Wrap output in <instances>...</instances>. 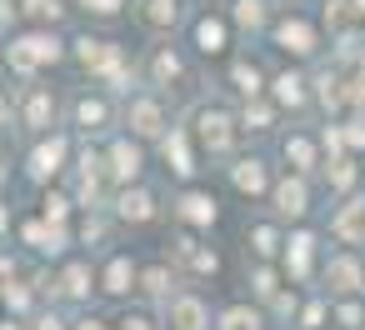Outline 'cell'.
<instances>
[{"label": "cell", "mask_w": 365, "mask_h": 330, "mask_svg": "<svg viewBox=\"0 0 365 330\" xmlns=\"http://www.w3.org/2000/svg\"><path fill=\"white\" fill-rule=\"evenodd\" d=\"M285 160H295V170H310V165H315L310 140H285Z\"/></svg>", "instance_id": "obj_16"}, {"label": "cell", "mask_w": 365, "mask_h": 330, "mask_svg": "<svg viewBox=\"0 0 365 330\" xmlns=\"http://www.w3.org/2000/svg\"><path fill=\"white\" fill-rule=\"evenodd\" d=\"M195 36H200V46H205V51H220V46H225V26H220V21H200V31H195Z\"/></svg>", "instance_id": "obj_17"}, {"label": "cell", "mask_w": 365, "mask_h": 330, "mask_svg": "<svg viewBox=\"0 0 365 330\" xmlns=\"http://www.w3.org/2000/svg\"><path fill=\"white\" fill-rule=\"evenodd\" d=\"M120 215H130V220H150V195H145V190H125V195H120Z\"/></svg>", "instance_id": "obj_13"}, {"label": "cell", "mask_w": 365, "mask_h": 330, "mask_svg": "<svg viewBox=\"0 0 365 330\" xmlns=\"http://www.w3.org/2000/svg\"><path fill=\"white\" fill-rule=\"evenodd\" d=\"M335 230H340L345 240H360V235H365V205H360V200H350V210L335 220Z\"/></svg>", "instance_id": "obj_10"}, {"label": "cell", "mask_w": 365, "mask_h": 330, "mask_svg": "<svg viewBox=\"0 0 365 330\" xmlns=\"http://www.w3.org/2000/svg\"><path fill=\"white\" fill-rule=\"evenodd\" d=\"M86 280H91V270H86V265H76V270L66 275V290H71V295H86V290H91Z\"/></svg>", "instance_id": "obj_25"}, {"label": "cell", "mask_w": 365, "mask_h": 330, "mask_svg": "<svg viewBox=\"0 0 365 330\" xmlns=\"http://www.w3.org/2000/svg\"><path fill=\"white\" fill-rule=\"evenodd\" d=\"M275 210L280 215H305V185L300 180H280L275 185Z\"/></svg>", "instance_id": "obj_5"}, {"label": "cell", "mask_w": 365, "mask_h": 330, "mask_svg": "<svg viewBox=\"0 0 365 330\" xmlns=\"http://www.w3.org/2000/svg\"><path fill=\"white\" fill-rule=\"evenodd\" d=\"M345 140H350V145H365V120H350V130H345Z\"/></svg>", "instance_id": "obj_30"}, {"label": "cell", "mask_w": 365, "mask_h": 330, "mask_svg": "<svg viewBox=\"0 0 365 330\" xmlns=\"http://www.w3.org/2000/svg\"><path fill=\"white\" fill-rule=\"evenodd\" d=\"M120 330H145V320H120Z\"/></svg>", "instance_id": "obj_35"}, {"label": "cell", "mask_w": 365, "mask_h": 330, "mask_svg": "<svg viewBox=\"0 0 365 330\" xmlns=\"http://www.w3.org/2000/svg\"><path fill=\"white\" fill-rule=\"evenodd\" d=\"M86 11H101V16H110V11H120V0H86Z\"/></svg>", "instance_id": "obj_31"}, {"label": "cell", "mask_w": 365, "mask_h": 330, "mask_svg": "<svg viewBox=\"0 0 365 330\" xmlns=\"http://www.w3.org/2000/svg\"><path fill=\"white\" fill-rule=\"evenodd\" d=\"M110 160H115V175H120V180H130V175L140 170V150H135V145H125V140L110 150Z\"/></svg>", "instance_id": "obj_11"}, {"label": "cell", "mask_w": 365, "mask_h": 330, "mask_svg": "<svg viewBox=\"0 0 365 330\" xmlns=\"http://www.w3.org/2000/svg\"><path fill=\"white\" fill-rule=\"evenodd\" d=\"M170 325H175V330H205V305L190 300V295L175 300V305H170Z\"/></svg>", "instance_id": "obj_4"}, {"label": "cell", "mask_w": 365, "mask_h": 330, "mask_svg": "<svg viewBox=\"0 0 365 330\" xmlns=\"http://www.w3.org/2000/svg\"><path fill=\"white\" fill-rule=\"evenodd\" d=\"M350 180H355V170H350L345 160H335V165H330V185H335V190H350Z\"/></svg>", "instance_id": "obj_24"}, {"label": "cell", "mask_w": 365, "mask_h": 330, "mask_svg": "<svg viewBox=\"0 0 365 330\" xmlns=\"http://www.w3.org/2000/svg\"><path fill=\"white\" fill-rule=\"evenodd\" d=\"M175 71H180V66H175V56H160V61H155V76H160V81H170Z\"/></svg>", "instance_id": "obj_27"}, {"label": "cell", "mask_w": 365, "mask_h": 330, "mask_svg": "<svg viewBox=\"0 0 365 330\" xmlns=\"http://www.w3.org/2000/svg\"><path fill=\"white\" fill-rule=\"evenodd\" d=\"M330 285H335V290H360V265H355L350 255L330 260Z\"/></svg>", "instance_id": "obj_8"}, {"label": "cell", "mask_w": 365, "mask_h": 330, "mask_svg": "<svg viewBox=\"0 0 365 330\" xmlns=\"http://www.w3.org/2000/svg\"><path fill=\"white\" fill-rule=\"evenodd\" d=\"M165 155L175 160V170H180V175H190V155H185V140H180V135H170V140H165Z\"/></svg>", "instance_id": "obj_20"}, {"label": "cell", "mask_w": 365, "mask_h": 330, "mask_svg": "<svg viewBox=\"0 0 365 330\" xmlns=\"http://www.w3.org/2000/svg\"><path fill=\"white\" fill-rule=\"evenodd\" d=\"M175 6H180V0H150V21H155V26L175 21Z\"/></svg>", "instance_id": "obj_22"}, {"label": "cell", "mask_w": 365, "mask_h": 330, "mask_svg": "<svg viewBox=\"0 0 365 330\" xmlns=\"http://www.w3.org/2000/svg\"><path fill=\"white\" fill-rule=\"evenodd\" d=\"M101 115H106V110H101L96 100H86V105H81V120H86V125H91V120H101Z\"/></svg>", "instance_id": "obj_32"}, {"label": "cell", "mask_w": 365, "mask_h": 330, "mask_svg": "<svg viewBox=\"0 0 365 330\" xmlns=\"http://www.w3.org/2000/svg\"><path fill=\"white\" fill-rule=\"evenodd\" d=\"M255 290H260V295H270V290H275V275H270V270H260V275H255Z\"/></svg>", "instance_id": "obj_33"}, {"label": "cell", "mask_w": 365, "mask_h": 330, "mask_svg": "<svg viewBox=\"0 0 365 330\" xmlns=\"http://www.w3.org/2000/svg\"><path fill=\"white\" fill-rule=\"evenodd\" d=\"M0 230H6V210H0Z\"/></svg>", "instance_id": "obj_39"}, {"label": "cell", "mask_w": 365, "mask_h": 330, "mask_svg": "<svg viewBox=\"0 0 365 330\" xmlns=\"http://www.w3.org/2000/svg\"><path fill=\"white\" fill-rule=\"evenodd\" d=\"M26 240H36V245H41V250H51V255L66 245V235H61L56 225H51V230H46V225H26Z\"/></svg>", "instance_id": "obj_15"}, {"label": "cell", "mask_w": 365, "mask_h": 330, "mask_svg": "<svg viewBox=\"0 0 365 330\" xmlns=\"http://www.w3.org/2000/svg\"><path fill=\"white\" fill-rule=\"evenodd\" d=\"M61 160H66V140H46V145L31 155V170H36V175H56Z\"/></svg>", "instance_id": "obj_6"}, {"label": "cell", "mask_w": 365, "mask_h": 330, "mask_svg": "<svg viewBox=\"0 0 365 330\" xmlns=\"http://www.w3.org/2000/svg\"><path fill=\"white\" fill-rule=\"evenodd\" d=\"M300 86H305V81H300V76H280V81H275V96H280V100H285V105H300V96H305V91H300Z\"/></svg>", "instance_id": "obj_18"}, {"label": "cell", "mask_w": 365, "mask_h": 330, "mask_svg": "<svg viewBox=\"0 0 365 330\" xmlns=\"http://www.w3.org/2000/svg\"><path fill=\"white\" fill-rule=\"evenodd\" d=\"M245 120H250V130H265V120H270V110H260V105H255V110H245Z\"/></svg>", "instance_id": "obj_29"}, {"label": "cell", "mask_w": 365, "mask_h": 330, "mask_svg": "<svg viewBox=\"0 0 365 330\" xmlns=\"http://www.w3.org/2000/svg\"><path fill=\"white\" fill-rule=\"evenodd\" d=\"M26 115H31V125H46V120H51V100H46V96H31V110H26Z\"/></svg>", "instance_id": "obj_23"}, {"label": "cell", "mask_w": 365, "mask_h": 330, "mask_svg": "<svg viewBox=\"0 0 365 330\" xmlns=\"http://www.w3.org/2000/svg\"><path fill=\"white\" fill-rule=\"evenodd\" d=\"M130 280H135V270H130V260L120 255V260H110V270H106V290H130Z\"/></svg>", "instance_id": "obj_14"}, {"label": "cell", "mask_w": 365, "mask_h": 330, "mask_svg": "<svg viewBox=\"0 0 365 330\" xmlns=\"http://www.w3.org/2000/svg\"><path fill=\"white\" fill-rule=\"evenodd\" d=\"M235 21H240V26H260V21H265V6H260V0H240V6H235Z\"/></svg>", "instance_id": "obj_19"}, {"label": "cell", "mask_w": 365, "mask_h": 330, "mask_svg": "<svg viewBox=\"0 0 365 330\" xmlns=\"http://www.w3.org/2000/svg\"><path fill=\"white\" fill-rule=\"evenodd\" d=\"M41 330H61V320H41Z\"/></svg>", "instance_id": "obj_36"}, {"label": "cell", "mask_w": 365, "mask_h": 330, "mask_svg": "<svg viewBox=\"0 0 365 330\" xmlns=\"http://www.w3.org/2000/svg\"><path fill=\"white\" fill-rule=\"evenodd\" d=\"M31 16H41V21H56V16H61V6H56V0H31Z\"/></svg>", "instance_id": "obj_26"}, {"label": "cell", "mask_w": 365, "mask_h": 330, "mask_svg": "<svg viewBox=\"0 0 365 330\" xmlns=\"http://www.w3.org/2000/svg\"><path fill=\"white\" fill-rule=\"evenodd\" d=\"M180 215L195 220V225H210V220H215V200H210V195H185V200H180Z\"/></svg>", "instance_id": "obj_9"}, {"label": "cell", "mask_w": 365, "mask_h": 330, "mask_svg": "<svg viewBox=\"0 0 365 330\" xmlns=\"http://www.w3.org/2000/svg\"><path fill=\"white\" fill-rule=\"evenodd\" d=\"M275 36H280V46H285V51H295V56H310V51H315V31H310L305 21H285Z\"/></svg>", "instance_id": "obj_3"}, {"label": "cell", "mask_w": 365, "mask_h": 330, "mask_svg": "<svg viewBox=\"0 0 365 330\" xmlns=\"http://www.w3.org/2000/svg\"><path fill=\"white\" fill-rule=\"evenodd\" d=\"M56 56H61V46L46 41V36H31V41H21V46H11V66L26 71V76H31L41 61H56Z\"/></svg>", "instance_id": "obj_1"}, {"label": "cell", "mask_w": 365, "mask_h": 330, "mask_svg": "<svg viewBox=\"0 0 365 330\" xmlns=\"http://www.w3.org/2000/svg\"><path fill=\"white\" fill-rule=\"evenodd\" d=\"M255 250L270 255V250H275V230H255Z\"/></svg>", "instance_id": "obj_28"}, {"label": "cell", "mask_w": 365, "mask_h": 330, "mask_svg": "<svg viewBox=\"0 0 365 330\" xmlns=\"http://www.w3.org/2000/svg\"><path fill=\"white\" fill-rule=\"evenodd\" d=\"M235 185L240 190H265V170H260V160H245V165H235Z\"/></svg>", "instance_id": "obj_12"}, {"label": "cell", "mask_w": 365, "mask_h": 330, "mask_svg": "<svg viewBox=\"0 0 365 330\" xmlns=\"http://www.w3.org/2000/svg\"><path fill=\"white\" fill-rule=\"evenodd\" d=\"M81 330H101V325H96V320H86V325H81Z\"/></svg>", "instance_id": "obj_38"}, {"label": "cell", "mask_w": 365, "mask_h": 330, "mask_svg": "<svg viewBox=\"0 0 365 330\" xmlns=\"http://www.w3.org/2000/svg\"><path fill=\"white\" fill-rule=\"evenodd\" d=\"M0 21H11V6H6V0H0Z\"/></svg>", "instance_id": "obj_37"}, {"label": "cell", "mask_w": 365, "mask_h": 330, "mask_svg": "<svg viewBox=\"0 0 365 330\" xmlns=\"http://www.w3.org/2000/svg\"><path fill=\"white\" fill-rule=\"evenodd\" d=\"M130 125H135L140 135H155V130H160V105H155V100H135V105H130Z\"/></svg>", "instance_id": "obj_7"}, {"label": "cell", "mask_w": 365, "mask_h": 330, "mask_svg": "<svg viewBox=\"0 0 365 330\" xmlns=\"http://www.w3.org/2000/svg\"><path fill=\"white\" fill-rule=\"evenodd\" d=\"M235 86H240L245 96H255V91H260V71H255V66H235Z\"/></svg>", "instance_id": "obj_21"}, {"label": "cell", "mask_w": 365, "mask_h": 330, "mask_svg": "<svg viewBox=\"0 0 365 330\" xmlns=\"http://www.w3.org/2000/svg\"><path fill=\"white\" fill-rule=\"evenodd\" d=\"M200 140H205L210 150H225V145H230V115H225V110H205V115H200Z\"/></svg>", "instance_id": "obj_2"}, {"label": "cell", "mask_w": 365, "mask_h": 330, "mask_svg": "<svg viewBox=\"0 0 365 330\" xmlns=\"http://www.w3.org/2000/svg\"><path fill=\"white\" fill-rule=\"evenodd\" d=\"M46 215H56V220H61V215H66V200H61V195H51V200H46Z\"/></svg>", "instance_id": "obj_34"}]
</instances>
